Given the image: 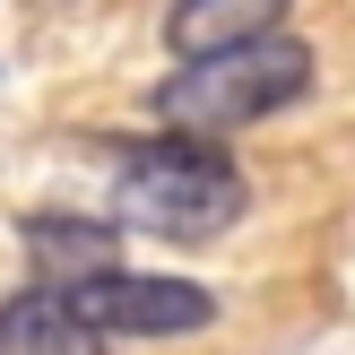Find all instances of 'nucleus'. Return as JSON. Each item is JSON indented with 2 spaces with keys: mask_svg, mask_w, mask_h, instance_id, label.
<instances>
[{
  "mask_svg": "<svg viewBox=\"0 0 355 355\" xmlns=\"http://www.w3.org/2000/svg\"><path fill=\"white\" fill-rule=\"evenodd\" d=\"M295 0H173L165 9V44L182 52H225V44H252V35H277Z\"/></svg>",
  "mask_w": 355,
  "mask_h": 355,
  "instance_id": "nucleus-5",
  "label": "nucleus"
},
{
  "mask_svg": "<svg viewBox=\"0 0 355 355\" xmlns=\"http://www.w3.org/2000/svg\"><path fill=\"white\" fill-rule=\"evenodd\" d=\"M0 355H104V329L69 304V286H17L0 304Z\"/></svg>",
  "mask_w": 355,
  "mask_h": 355,
  "instance_id": "nucleus-4",
  "label": "nucleus"
},
{
  "mask_svg": "<svg viewBox=\"0 0 355 355\" xmlns=\"http://www.w3.org/2000/svg\"><path fill=\"white\" fill-rule=\"evenodd\" d=\"M26 260L44 269V286L104 277L113 269V225L104 217H26Z\"/></svg>",
  "mask_w": 355,
  "mask_h": 355,
  "instance_id": "nucleus-6",
  "label": "nucleus"
},
{
  "mask_svg": "<svg viewBox=\"0 0 355 355\" xmlns=\"http://www.w3.org/2000/svg\"><path fill=\"white\" fill-rule=\"evenodd\" d=\"M304 87H312V44H295V35L277 26V35H252V44H225V52H191V61L156 87V113H165L173 130L217 139V130H243V121L295 104Z\"/></svg>",
  "mask_w": 355,
  "mask_h": 355,
  "instance_id": "nucleus-2",
  "label": "nucleus"
},
{
  "mask_svg": "<svg viewBox=\"0 0 355 355\" xmlns=\"http://www.w3.org/2000/svg\"><path fill=\"white\" fill-rule=\"evenodd\" d=\"M69 304H78L104 338H191V329L217 321V295H208V286H191V277H156V269L78 277Z\"/></svg>",
  "mask_w": 355,
  "mask_h": 355,
  "instance_id": "nucleus-3",
  "label": "nucleus"
},
{
  "mask_svg": "<svg viewBox=\"0 0 355 355\" xmlns=\"http://www.w3.org/2000/svg\"><path fill=\"white\" fill-rule=\"evenodd\" d=\"M243 217V173L217 139L200 130H156L139 148H121L113 165V225H139V234L165 243H208Z\"/></svg>",
  "mask_w": 355,
  "mask_h": 355,
  "instance_id": "nucleus-1",
  "label": "nucleus"
}]
</instances>
